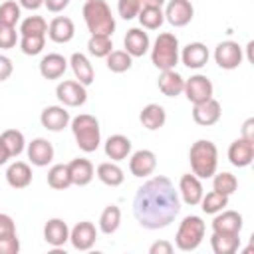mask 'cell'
I'll return each mask as SVG.
<instances>
[{
    "label": "cell",
    "instance_id": "obj_53",
    "mask_svg": "<svg viewBox=\"0 0 254 254\" xmlns=\"http://www.w3.org/2000/svg\"><path fill=\"white\" fill-rule=\"evenodd\" d=\"M252 48H254V42L250 40V42L246 44V54H248V62H254V56H252Z\"/></svg>",
    "mask_w": 254,
    "mask_h": 254
},
{
    "label": "cell",
    "instance_id": "obj_40",
    "mask_svg": "<svg viewBox=\"0 0 254 254\" xmlns=\"http://www.w3.org/2000/svg\"><path fill=\"white\" fill-rule=\"evenodd\" d=\"M46 36L48 34V22L42 16H28L20 22V36Z\"/></svg>",
    "mask_w": 254,
    "mask_h": 254
},
{
    "label": "cell",
    "instance_id": "obj_29",
    "mask_svg": "<svg viewBox=\"0 0 254 254\" xmlns=\"http://www.w3.org/2000/svg\"><path fill=\"white\" fill-rule=\"evenodd\" d=\"M105 155H107V159H111V161H123V159H127L129 155H131V141H129V137H125V135H111L107 141H105Z\"/></svg>",
    "mask_w": 254,
    "mask_h": 254
},
{
    "label": "cell",
    "instance_id": "obj_48",
    "mask_svg": "<svg viewBox=\"0 0 254 254\" xmlns=\"http://www.w3.org/2000/svg\"><path fill=\"white\" fill-rule=\"evenodd\" d=\"M242 139L254 143V117H248L244 123H242Z\"/></svg>",
    "mask_w": 254,
    "mask_h": 254
},
{
    "label": "cell",
    "instance_id": "obj_16",
    "mask_svg": "<svg viewBox=\"0 0 254 254\" xmlns=\"http://www.w3.org/2000/svg\"><path fill=\"white\" fill-rule=\"evenodd\" d=\"M220 115H222V109H220V103L214 97H210L202 103H196L192 107V119L200 127H210V125L218 123Z\"/></svg>",
    "mask_w": 254,
    "mask_h": 254
},
{
    "label": "cell",
    "instance_id": "obj_36",
    "mask_svg": "<svg viewBox=\"0 0 254 254\" xmlns=\"http://www.w3.org/2000/svg\"><path fill=\"white\" fill-rule=\"evenodd\" d=\"M0 141L6 145L10 157H18V155H22V151L26 149L24 133L18 131V129H6V131L0 135Z\"/></svg>",
    "mask_w": 254,
    "mask_h": 254
},
{
    "label": "cell",
    "instance_id": "obj_43",
    "mask_svg": "<svg viewBox=\"0 0 254 254\" xmlns=\"http://www.w3.org/2000/svg\"><path fill=\"white\" fill-rule=\"evenodd\" d=\"M141 0H117V12L123 20H133L137 18L139 10H141Z\"/></svg>",
    "mask_w": 254,
    "mask_h": 254
},
{
    "label": "cell",
    "instance_id": "obj_13",
    "mask_svg": "<svg viewBox=\"0 0 254 254\" xmlns=\"http://www.w3.org/2000/svg\"><path fill=\"white\" fill-rule=\"evenodd\" d=\"M71 117H69V111L64 107V105H48L42 113H40V123L42 127H46L48 131H64L67 125H69Z\"/></svg>",
    "mask_w": 254,
    "mask_h": 254
},
{
    "label": "cell",
    "instance_id": "obj_24",
    "mask_svg": "<svg viewBox=\"0 0 254 254\" xmlns=\"http://www.w3.org/2000/svg\"><path fill=\"white\" fill-rule=\"evenodd\" d=\"M67 69V60L62 54H48L40 60V73L44 79H60Z\"/></svg>",
    "mask_w": 254,
    "mask_h": 254
},
{
    "label": "cell",
    "instance_id": "obj_23",
    "mask_svg": "<svg viewBox=\"0 0 254 254\" xmlns=\"http://www.w3.org/2000/svg\"><path fill=\"white\" fill-rule=\"evenodd\" d=\"M44 240L54 248L64 246L69 240V226L62 218H50L44 226Z\"/></svg>",
    "mask_w": 254,
    "mask_h": 254
},
{
    "label": "cell",
    "instance_id": "obj_25",
    "mask_svg": "<svg viewBox=\"0 0 254 254\" xmlns=\"http://www.w3.org/2000/svg\"><path fill=\"white\" fill-rule=\"evenodd\" d=\"M69 65H71V71H73V75H75V79L81 83V85H91L93 83V77H95V71H93V65H91V62L87 60V56H83V54H79V52H75V54H71V58H69V62H67Z\"/></svg>",
    "mask_w": 254,
    "mask_h": 254
},
{
    "label": "cell",
    "instance_id": "obj_15",
    "mask_svg": "<svg viewBox=\"0 0 254 254\" xmlns=\"http://www.w3.org/2000/svg\"><path fill=\"white\" fill-rule=\"evenodd\" d=\"M26 153L34 167H48L54 161V145L44 137L32 139L26 147Z\"/></svg>",
    "mask_w": 254,
    "mask_h": 254
},
{
    "label": "cell",
    "instance_id": "obj_20",
    "mask_svg": "<svg viewBox=\"0 0 254 254\" xmlns=\"http://www.w3.org/2000/svg\"><path fill=\"white\" fill-rule=\"evenodd\" d=\"M48 36L56 44H67V42H71L73 36H75V26H73L71 18H67V16H56L48 24Z\"/></svg>",
    "mask_w": 254,
    "mask_h": 254
},
{
    "label": "cell",
    "instance_id": "obj_46",
    "mask_svg": "<svg viewBox=\"0 0 254 254\" xmlns=\"http://www.w3.org/2000/svg\"><path fill=\"white\" fill-rule=\"evenodd\" d=\"M149 254H173V244L167 240H157L149 246Z\"/></svg>",
    "mask_w": 254,
    "mask_h": 254
},
{
    "label": "cell",
    "instance_id": "obj_6",
    "mask_svg": "<svg viewBox=\"0 0 254 254\" xmlns=\"http://www.w3.org/2000/svg\"><path fill=\"white\" fill-rule=\"evenodd\" d=\"M204 232H206V226H204L200 216H196V214L185 216L183 222L179 224L177 234H175V244L183 252H192L200 246Z\"/></svg>",
    "mask_w": 254,
    "mask_h": 254
},
{
    "label": "cell",
    "instance_id": "obj_45",
    "mask_svg": "<svg viewBox=\"0 0 254 254\" xmlns=\"http://www.w3.org/2000/svg\"><path fill=\"white\" fill-rule=\"evenodd\" d=\"M16 42H18L16 28H14V26L0 24V48H2V50H10V48L16 46Z\"/></svg>",
    "mask_w": 254,
    "mask_h": 254
},
{
    "label": "cell",
    "instance_id": "obj_7",
    "mask_svg": "<svg viewBox=\"0 0 254 254\" xmlns=\"http://www.w3.org/2000/svg\"><path fill=\"white\" fill-rule=\"evenodd\" d=\"M56 97L64 107H79L87 101V89L79 81L64 79L56 87Z\"/></svg>",
    "mask_w": 254,
    "mask_h": 254
},
{
    "label": "cell",
    "instance_id": "obj_27",
    "mask_svg": "<svg viewBox=\"0 0 254 254\" xmlns=\"http://www.w3.org/2000/svg\"><path fill=\"white\" fill-rule=\"evenodd\" d=\"M6 181L12 189H26L32 183V169L24 161H16L6 169Z\"/></svg>",
    "mask_w": 254,
    "mask_h": 254
},
{
    "label": "cell",
    "instance_id": "obj_38",
    "mask_svg": "<svg viewBox=\"0 0 254 254\" xmlns=\"http://www.w3.org/2000/svg\"><path fill=\"white\" fill-rule=\"evenodd\" d=\"M236 189H238V179H236L232 173L222 171V173H214V175H212V190L230 196Z\"/></svg>",
    "mask_w": 254,
    "mask_h": 254
},
{
    "label": "cell",
    "instance_id": "obj_52",
    "mask_svg": "<svg viewBox=\"0 0 254 254\" xmlns=\"http://www.w3.org/2000/svg\"><path fill=\"white\" fill-rule=\"evenodd\" d=\"M165 2H167V0H141L143 6H161V8H163Z\"/></svg>",
    "mask_w": 254,
    "mask_h": 254
},
{
    "label": "cell",
    "instance_id": "obj_42",
    "mask_svg": "<svg viewBox=\"0 0 254 254\" xmlns=\"http://www.w3.org/2000/svg\"><path fill=\"white\" fill-rule=\"evenodd\" d=\"M46 46V36H20V50L26 56H38Z\"/></svg>",
    "mask_w": 254,
    "mask_h": 254
},
{
    "label": "cell",
    "instance_id": "obj_51",
    "mask_svg": "<svg viewBox=\"0 0 254 254\" xmlns=\"http://www.w3.org/2000/svg\"><path fill=\"white\" fill-rule=\"evenodd\" d=\"M8 159H12V157H10L8 149H6V145L0 141V167H2V165H6V163H8Z\"/></svg>",
    "mask_w": 254,
    "mask_h": 254
},
{
    "label": "cell",
    "instance_id": "obj_11",
    "mask_svg": "<svg viewBox=\"0 0 254 254\" xmlns=\"http://www.w3.org/2000/svg\"><path fill=\"white\" fill-rule=\"evenodd\" d=\"M97 240V228L93 226V222L89 220H81L77 222L71 230H69V242L75 250L79 252H85L89 250Z\"/></svg>",
    "mask_w": 254,
    "mask_h": 254
},
{
    "label": "cell",
    "instance_id": "obj_26",
    "mask_svg": "<svg viewBox=\"0 0 254 254\" xmlns=\"http://www.w3.org/2000/svg\"><path fill=\"white\" fill-rule=\"evenodd\" d=\"M139 121H141V125H143L145 129L157 131V129H161V127L165 125V121H167V111H165V107L159 105V103H149V105H145V107L141 109Z\"/></svg>",
    "mask_w": 254,
    "mask_h": 254
},
{
    "label": "cell",
    "instance_id": "obj_1",
    "mask_svg": "<svg viewBox=\"0 0 254 254\" xmlns=\"http://www.w3.org/2000/svg\"><path fill=\"white\" fill-rule=\"evenodd\" d=\"M181 212V196L171 179L159 175L145 181L133 198V216L147 230L169 226Z\"/></svg>",
    "mask_w": 254,
    "mask_h": 254
},
{
    "label": "cell",
    "instance_id": "obj_8",
    "mask_svg": "<svg viewBox=\"0 0 254 254\" xmlns=\"http://www.w3.org/2000/svg\"><path fill=\"white\" fill-rule=\"evenodd\" d=\"M212 91H214L212 81H210L206 75H202V73H194V75H190L189 79H185V89H183V93L187 95V99H189L192 105L210 99V97H212Z\"/></svg>",
    "mask_w": 254,
    "mask_h": 254
},
{
    "label": "cell",
    "instance_id": "obj_33",
    "mask_svg": "<svg viewBox=\"0 0 254 254\" xmlns=\"http://www.w3.org/2000/svg\"><path fill=\"white\" fill-rule=\"evenodd\" d=\"M105 64H107L109 71H113V73H123V71H127V69H131L133 58H131L125 50H111V52L105 56Z\"/></svg>",
    "mask_w": 254,
    "mask_h": 254
},
{
    "label": "cell",
    "instance_id": "obj_17",
    "mask_svg": "<svg viewBox=\"0 0 254 254\" xmlns=\"http://www.w3.org/2000/svg\"><path fill=\"white\" fill-rule=\"evenodd\" d=\"M123 46L131 58H141L151 50V40L149 34L143 32V28H131L123 38Z\"/></svg>",
    "mask_w": 254,
    "mask_h": 254
},
{
    "label": "cell",
    "instance_id": "obj_30",
    "mask_svg": "<svg viewBox=\"0 0 254 254\" xmlns=\"http://www.w3.org/2000/svg\"><path fill=\"white\" fill-rule=\"evenodd\" d=\"M95 175H97V179H99L103 185H107V187H119V185H123V181H125L123 169H121L115 161L99 163Z\"/></svg>",
    "mask_w": 254,
    "mask_h": 254
},
{
    "label": "cell",
    "instance_id": "obj_10",
    "mask_svg": "<svg viewBox=\"0 0 254 254\" xmlns=\"http://www.w3.org/2000/svg\"><path fill=\"white\" fill-rule=\"evenodd\" d=\"M163 14L171 26L183 28V26L190 24V20L194 16V8H192L190 0H169Z\"/></svg>",
    "mask_w": 254,
    "mask_h": 254
},
{
    "label": "cell",
    "instance_id": "obj_44",
    "mask_svg": "<svg viewBox=\"0 0 254 254\" xmlns=\"http://www.w3.org/2000/svg\"><path fill=\"white\" fill-rule=\"evenodd\" d=\"M18 250H20V240L16 232L0 236V254H18Z\"/></svg>",
    "mask_w": 254,
    "mask_h": 254
},
{
    "label": "cell",
    "instance_id": "obj_12",
    "mask_svg": "<svg viewBox=\"0 0 254 254\" xmlns=\"http://www.w3.org/2000/svg\"><path fill=\"white\" fill-rule=\"evenodd\" d=\"M202 194H204L202 183H200V179H198L194 173H192V175L187 173V175L181 177V181H179V196H181V200H183L185 204H189V206L200 204Z\"/></svg>",
    "mask_w": 254,
    "mask_h": 254
},
{
    "label": "cell",
    "instance_id": "obj_9",
    "mask_svg": "<svg viewBox=\"0 0 254 254\" xmlns=\"http://www.w3.org/2000/svg\"><path fill=\"white\" fill-rule=\"evenodd\" d=\"M242 58L244 56H242V48L238 46V42L226 40L214 48V62L222 69H236L242 64Z\"/></svg>",
    "mask_w": 254,
    "mask_h": 254
},
{
    "label": "cell",
    "instance_id": "obj_22",
    "mask_svg": "<svg viewBox=\"0 0 254 254\" xmlns=\"http://www.w3.org/2000/svg\"><path fill=\"white\" fill-rule=\"evenodd\" d=\"M67 169H69V177H71V185H77V187H85L93 181L95 177V169L91 165V161L83 159V157H77V159H71L67 163Z\"/></svg>",
    "mask_w": 254,
    "mask_h": 254
},
{
    "label": "cell",
    "instance_id": "obj_21",
    "mask_svg": "<svg viewBox=\"0 0 254 254\" xmlns=\"http://www.w3.org/2000/svg\"><path fill=\"white\" fill-rule=\"evenodd\" d=\"M228 161L238 169L248 167L254 161V143H250L242 137L232 141L228 147Z\"/></svg>",
    "mask_w": 254,
    "mask_h": 254
},
{
    "label": "cell",
    "instance_id": "obj_3",
    "mask_svg": "<svg viewBox=\"0 0 254 254\" xmlns=\"http://www.w3.org/2000/svg\"><path fill=\"white\" fill-rule=\"evenodd\" d=\"M83 20L91 34L111 36L115 32V18L105 0H85L83 4Z\"/></svg>",
    "mask_w": 254,
    "mask_h": 254
},
{
    "label": "cell",
    "instance_id": "obj_47",
    "mask_svg": "<svg viewBox=\"0 0 254 254\" xmlns=\"http://www.w3.org/2000/svg\"><path fill=\"white\" fill-rule=\"evenodd\" d=\"M14 71V64L10 58L6 56H0V81H6Z\"/></svg>",
    "mask_w": 254,
    "mask_h": 254
},
{
    "label": "cell",
    "instance_id": "obj_39",
    "mask_svg": "<svg viewBox=\"0 0 254 254\" xmlns=\"http://www.w3.org/2000/svg\"><path fill=\"white\" fill-rule=\"evenodd\" d=\"M224 206H228V196L222 194V192L210 190V192L202 194V198H200V208H202L206 214H216V212H220Z\"/></svg>",
    "mask_w": 254,
    "mask_h": 254
},
{
    "label": "cell",
    "instance_id": "obj_28",
    "mask_svg": "<svg viewBox=\"0 0 254 254\" xmlns=\"http://www.w3.org/2000/svg\"><path fill=\"white\" fill-rule=\"evenodd\" d=\"M159 89H161V93L167 95V97H177V95H181L183 89H185V79H183V75H181L179 71H175V69H165V71H161V75H159Z\"/></svg>",
    "mask_w": 254,
    "mask_h": 254
},
{
    "label": "cell",
    "instance_id": "obj_31",
    "mask_svg": "<svg viewBox=\"0 0 254 254\" xmlns=\"http://www.w3.org/2000/svg\"><path fill=\"white\" fill-rule=\"evenodd\" d=\"M210 248L214 254H234L240 248V234H220L212 232Z\"/></svg>",
    "mask_w": 254,
    "mask_h": 254
},
{
    "label": "cell",
    "instance_id": "obj_5",
    "mask_svg": "<svg viewBox=\"0 0 254 254\" xmlns=\"http://www.w3.org/2000/svg\"><path fill=\"white\" fill-rule=\"evenodd\" d=\"M179 38L171 32H163L157 36L151 48V62L157 69H175L179 64Z\"/></svg>",
    "mask_w": 254,
    "mask_h": 254
},
{
    "label": "cell",
    "instance_id": "obj_14",
    "mask_svg": "<svg viewBox=\"0 0 254 254\" xmlns=\"http://www.w3.org/2000/svg\"><path fill=\"white\" fill-rule=\"evenodd\" d=\"M155 169H157V155L153 151H149V149H139L129 159V171L137 179L153 175Z\"/></svg>",
    "mask_w": 254,
    "mask_h": 254
},
{
    "label": "cell",
    "instance_id": "obj_35",
    "mask_svg": "<svg viewBox=\"0 0 254 254\" xmlns=\"http://www.w3.org/2000/svg\"><path fill=\"white\" fill-rule=\"evenodd\" d=\"M48 185L54 190H65L67 187H71V177H69L67 165H54L48 171Z\"/></svg>",
    "mask_w": 254,
    "mask_h": 254
},
{
    "label": "cell",
    "instance_id": "obj_34",
    "mask_svg": "<svg viewBox=\"0 0 254 254\" xmlns=\"http://www.w3.org/2000/svg\"><path fill=\"white\" fill-rule=\"evenodd\" d=\"M121 224V210L115 204H109L103 208L101 216H99V230L103 234H113Z\"/></svg>",
    "mask_w": 254,
    "mask_h": 254
},
{
    "label": "cell",
    "instance_id": "obj_41",
    "mask_svg": "<svg viewBox=\"0 0 254 254\" xmlns=\"http://www.w3.org/2000/svg\"><path fill=\"white\" fill-rule=\"evenodd\" d=\"M22 12H20V4L14 0H6L0 4V24L6 26H16L20 20Z\"/></svg>",
    "mask_w": 254,
    "mask_h": 254
},
{
    "label": "cell",
    "instance_id": "obj_32",
    "mask_svg": "<svg viewBox=\"0 0 254 254\" xmlns=\"http://www.w3.org/2000/svg\"><path fill=\"white\" fill-rule=\"evenodd\" d=\"M137 18H139L141 28L145 30H159L165 22V14L161 6H141Z\"/></svg>",
    "mask_w": 254,
    "mask_h": 254
},
{
    "label": "cell",
    "instance_id": "obj_50",
    "mask_svg": "<svg viewBox=\"0 0 254 254\" xmlns=\"http://www.w3.org/2000/svg\"><path fill=\"white\" fill-rule=\"evenodd\" d=\"M18 4H20V8H26V10H38V8H42L44 6V0H18Z\"/></svg>",
    "mask_w": 254,
    "mask_h": 254
},
{
    "label": "cell",
    "instance_id": "obj_19",
    "mask_svg": "<svg viewBox=\"0 0 254 254\" xmlns=\"http://www.w3.org/2000/svg\"><path fill=\"white\" fill-rule=\"evenodd\" d=\"M242 230V214L236 210H220L212 220V232L220 234H240Z\"/></svg>",
    "mask_w": 254,
    "mask_h": 254
},
{
    "label": "cell",
    "instance_id": "obj_4",
    "mask_svg": "<svg viewBox=\"0 0 254 254\" xmlns=\"http://www.w3.org/2000/svg\"><path fill=\"white\" fill-rule=\"evenodd\" d=\"M75 145L83 151V153H93L97 151L99 143H101V129H99V121L89 115V113H81L77 117H73L69 121Z\"/></svg>",
    "mask_w": 254,
    "mask_h": 254
},
{
    "label": "cell",
    "instance_id": "obj_2",
    "mask_svg": "<svg viewBox=\"0 0 254 254\" xmlns=\"http://www.w3.org/2000/svg\"><path fill=\"white\" fill-rule=\"evenodd\" d=\"M190 169L198 179H210L218 167V149L208 139H198L189 149Z\"/></svg>",
    "mask_w": 254,
    "mask_h": 254
},
{
    "label": "cell",
    "instance_id": "obj_18",
    "mask_svg": "<svg viewBox=\"0 0 254 254\" xmlns=\"http://www.w3.org/2000/svg\"><path fill=\"white\" fill-rule=\"evenodd\" d=\"M179 58L183 60V64H185L187 67H190V69H200V67H204V65L208 64L210 54H208V48H206L202 42H190V44H187V46L183 48V52H181Z\"/></svg>",
    "mask_w": 254,
    "mask_h": 254
},
{
    "label": "cell",
    "instance_id": "obj_37",
    "mask_svg": "<svg viewBox=\"0 0 254 254\" xmlns=\"http://www.w3.org/2000/svg\"><path fill=\"white\" fill-rule=\"evenodd\" d=\"M113 50L111 36H101V34H91L87 40V52L93 58H105Z\"/></svg>",
    "mask_w": 254,
    "mask_h": 254
},
{
    "label": "cell",
    "instance_id": "obj_49",
    "mask_svg": "<svg viewBox=\"0 0 254 254\" xmlns=\"http://www.w3.org/2000/svg\"><path fill=\"white\" fill-rule=\"evenodd\" d=\"M67 4H69V0H44V6L54 14L64 12V8H67Z\"/></svg>",
    "mask_w": 254,
    "mask_h": 254
}]
</instances>
